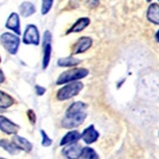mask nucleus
Masks as SVG:
<instances>
[{
	"instance_id": "f257e3e1",
	"label": "nucleus",
	"mask_w": 159,
	"mask_h": 159,
	"mask_svg": "<svg viewBox=\"0 0 159 159\" xmlns=\"http://www.w3.org/2000/svg\"><path fill=\"white\" fill-rule=\"evenodd\" d=\"M87 105L82 101H75L67 108L66 115L61 120V126L66 129H75L84 124L87 118Z\"/></svg>"
},
{
	"instance_id": "f03ea898",
	"label": "nucleus",
	"mask_w": 159,
	"mask_h": 159,
	"mask_svg": "<svg viewBox=\"0 0 159 159\" xmlns=\"http://www.w3.org/2000/svg\"><path fill=\"white\" fill-rule=\"evenodd\" d=\"M89 74V70L86 68H72L67 71L62 72L58 77L56 84L57 85H66L69 82L78 81L79 79L86 78Z\"/></svg>"
},
{
	"instance_id": "7ed1b4c3",
	"label": "nucleus",
	"mask_w": 159,
	"mask_h": 159,
	"mask_svg": "<svg viewBox=\"0 0 159 159\" xmlns=\"http://www.w3.org/2000/svg\"><path fill=\"white\" fill-rule=\"evenodd\" d=\"M84 85L80 81H75V82H69L66 84L64 87H61L58 91H57V99L60 101L68 100V99L72 98L75 96H77L80 91L82 90Z\"/></svg>"
},
{
	"instance_id": "20e7f679",
	"label": "nucleus",
	"mask_w": 159,
	"mask_h": 159,
	"mask_svg": "<svg viewBox=\"0 0 159 159\" xmlns=\"http://www.w3.org/2000/svg\"><path fill=\"white\" fill-rule=\"evenodd\" d=\"M20 38L17 34L12 32H3L0 36V43L6 50L8 51L10 55H16L19 50V46H20Z\"/></svg>"
},
{
	"instance_id": "39448f33",
	"label": "nucleus",
	"mask_w": 159,
	"mask_h": 159,
	"mask_svg": "<svg viewBox=\"0 0 159 159\" xmlns=\"http://www.w3.org/2000/svg\"><path fill=\"white\" fill-rule=\"evenodd\" d=\"M22 41L26 45L38 46L40 43L39 30H38V28L34 25H28L26 27L24 32V37H22Z\"/></svg>"
},
{
	"instance_id": "423d86ee",
	"label": "nucleus",
	"mask_w": 159,
	"mask_h": 159,
	"mask_svg": "<svg viewBox=\"0 0 159 159\" xmlns=\"http://www.w3.org/2000/svg\"><path fill=\"white\" fill-rule=\"evenodd\" d=\"M20 129V126L17 125L16 122L11 121L7 117L0 115V130L6 135H16Z\"/></svg>"
},
{
	"instance_id": "0eeeda50",
	"label": "nucleus",
	"mask_w": 159,
	"mask_h": 159,
	"mask_svg": "<svg viewBox=\"0 0 159 159\" xmlns=\"http://www.w3.org/2000/svg\"><path fill=\"white\" fill-rule=\"evenodd\" d=\"M51 34L50 31H46L43 34V69L49 66L51 57Z\"/></svg>"
},
{
	"instance_id": "6e6552de",
	"label": "nucleus",
	"mask_w": 159,
	"mask_h": 159,
	"mask_svg": "<svg viewBox=\"0 0 159 159\" xmlns=\"http://www.w3.org/2000/svg\"><path fill=\"white\" fill-rule=\"evenodd\" d=\"M82 148L84 147L81 145H79L78 143L68 145V146H65L64 149H62V155L67 159H80Z\"/></svg>"
},
{
	"instance_id": "1a4fd4ad",
	"label": "nucleus",
	"mask_w": 159,
	"mask_h": 159,
	"mask_svg": "<svg viewBox=\"0 0 159 159\" xmlns=\"http://www.w3.org/2000/svg\"><path fill=\"white\" fill-rule=\"evenodd\" d=\"M98 138H99L98 130L96 129L93 125H90L88 126L81 133L80 139H82V141L85 143H87V145H91V143H96V141L98 140Z\"/></svg>"
},
{
	"instance_id": "9d476101",
	"label": "nucleus",
	"mask_w": 159,
	"mask_h": 159,
	"mask_svg": "<svg viewBox=\"0 0 159 159\" xmlns=\"http://www.w3.org/2000/svg\"><path fill=\"white\" fill-rule=\"evenodd\" d=\"M6 28L10 31H12L17 36H20L21 30H20V18L17 12H11L6 21Z\"/></svg>"
},
{
	"instance_id": "9b49d317",
	"label": "nucleus",
	"mask_w": 159,
	"mask_h": 159,
	"mask_svg": "<svg viewBox=\"0 0 159 159\" xmlns=\"http://www.w3.org/2000/svg\"><path fill=\"white\" fill-rule=\"evenodd\" d=\"M93 45V40L89 37H81L77 43H75L72 47V53L74 55H78V53H82L87 51Z\"/></svg>"
},
{
	"instance_id": "f8f14e48",
	"label": "nucleus",
	"mask_w": 159,
	"mask_h": 159,
	"mask_svg": "<svg viewBox=\"0 0 159 159\" xmlns=\"http://www.w3.org/2000/svg\"><path fill=\"white\" fill-rule=\"evenodd\" d=\"M11 143L19 149V150H22L25 152H30L32 150V143H30L28 139H26L25 137H21L19 135H15L12 137V140Z\"/></svg>"
},
{
	"instance_id": "ddd939ff",
	"label": "nucleus",
	"mask_w": 159,
	"mask_h": 159,
	"mask_svg": "<svg viewBox=\"0 0 159 159\" xmlns=\"http://www.w3.org/2000/svg\"><path fill=\"white\" fill-rule=\"evenodd\" d=\"M80 137H81V133H79L78 130H70L64 137L61 138L60 145L61 147L68 146V145H72V143H76L80 140Z\"/></svg>"
},
{
	"instance_id": "4468645a",
	"label": "nucleus",
	"mask_w": 159,
	"mask_h": 159,
	"mask_svg": "<svg viewBox=\"0 0 159 159\" xmlns=\"http://www.w3.org/2000/svg\"><path fill=\"white\" fill-rule=\"evenodd\" d=\"M89 24H90V19L87 18V17H84V18L78 19L77 21L74 24V26H72L71 28L67 31V34H71V32H80V31H82L85 28H87V27L89 26Z\"/></svg>"
},
{
	"instance_id": "2eb2a0df",
	"label": "nucleus",
	"mask_w": 159,
	"mask_h": 159,
	"mask_svg": "<svg viewBox=\"0 0 159 159\" xmlns=\"http://www.w3.org/2000/svg\"><path fill=\"white\" fill-rule=\"evenodd\" d=\"M147 18L150 22L159 25V6L157 3H151L147 10Z\"/></svg>"
},
{
	"instance_id": "dca6fc26",
	"label": "nucleus",
	"mask_w": 159,
	"mask_h": 159,
	"mask_svg": "<svg viewBox=\"0 0 159 159\" xmlns=\"http://www.w3.org/2000/svg\"><path fill=\"white\" fill-rule=\"evenodd\" d=\"M34 12H36V8H34V3L30 1H24L19 6V13L22 17H30Z\"/></svg>"
},
{
	"instance_id": "f3484780",
	"label": "nucleus",
	"mask_w": 159,
	"mask_h": 159,
	"mask_svg": "<svg viewBox=\"0 0 159 159\" xmlns=\"http://www.w3.org/2000/svg\"><path fill=\"white\" fill-rule=\"evenodd\" d=\"M15 103V100L10 95L0 90V109H7Z\"/></svg>"
},
{
	"instance_id": "a211bd4d",
	"label": "nucleus",
	"mask_w": 159,
	"mask_h": 159,
	"mask_svg": "<svg viewBox=\"0 0 159 159\" xmlns=\"http://www.w3.org/2000/svg\"><path fill=\"white\" fill-rule=\"evenodd\" d=\"M0 147L5 149L7 152H9L10 155H17L19 154V149L13 145L11 141L7 140V139H0Z\"/></svg>"
},
{
	"instance_id": "6ab92c4d",
	"label": "nucleus",
	"mask_w": 159,
	"mask_h": 159,
	"mask_svg": "<svg viewBox=\"0 0 159 159\" xmlns=\"http://www.w3.org/2000/svg\"><path fill=\"white\" fill-rule=\"evenodd\" d=\"M81 62L80 59L74 58V57H67V58H60L58 60L59 67H75Z\"/></svg>"
},
{
	"instance_id": "aec40b11",
	"label": "nucleus",
	"mask_w": 159,
	"mask_h": 159,
	"mask_svg": "<svg viewBox=\"0 0 159 159\" xmlns=\"http://www.w3.org/2000/svg\"><path fill=\"white\" fill-rule=\"evenodd\" d=\"M80 159H100V158H99V155L96 152L95 149L90 148V147H84L81 151Z\"/></svg>"
},
{
	"instance_id": "412c9836",
	"label": "nucleus",
	"mask_w": 159,
	"mask_h": 159,
	"mask_svg": "<svg viewBox=\"0 0 159 159\" xmlns=\"http://www.w3.org/2000/svg\"><path fill=\"white\" fill-rule=\"evenodd\" d=\"M53 0H43L41 3V13L43 15H47L50 11L51 7H52Z\"/></svg>"
},
{
	"instance_id": "4be33fe9",
	"label": "nucleus",
	"mask_w": 159,
	"mask_h": 159,
	"mask_svg": "<svg viewBox=\"0 0 159 159\" xmlns=\"http://www.w3.org/2000/svg\"><path fill=\"white\" fill-rule=\"evenodd\" d=\"M40 134H41V138H43V140H41V145L43 147H50L52 145V140L50 139V137L46 134L45 130H40Z\"/></svg>"
},
{
	"instance_id": "5701e85b",
	"label": "nucleus",
	"mask_w": 159,
	"mask_h": 159,
	"mask_svg": "<svg viewBox=\"0 0 159 159\" xmlns=\"http://www.w3.org/2000/svg\"><path fill=\"white\" fill-rule=\"evenodd\" d=\"M27 117H28V119H29L31 125H34V124H36L37 115H36V112H34L32 109H28V110H27Z\"/></svg>"
},
{
	"instance_id": "b1692460",
	"label": "nucleus",
	"mask_w": 159,
	"mask_h": 159,
	"mask_svg": "<svg viewBox=\"0 0 159 159\" xmlns=\"http://www.w3.org/2000/svg\"><path fill=\"white\" fill-rule=\"evenodd\" d=\"M85 5L89 8H96L99 5V0H85Z\"/></svg>"
},
{
	"instance_id": "393cba45",
	"label": "nucleus",
	"mask_w": 159,
	"mask_h": 159,
	"mask_svg": "<svg viewBox=\"0 0 159 159\" xmlns=\"http://www.w3.org/2000/svg\"><path fill=\"white\" fill-rule=\"evenodd\" d=\"M34 90H36V93H37V96H43V93H46V88L45 87H41L40 85H36V87H34Z\"/></svg>"
},
{
	"instance_id": "a878e982",
	"label": "nucleus",
	"mask_w": 159,
	"mask_h": 159,
	"mask_svg": "<svg viewBox=\"0 0 159 159\" xmlns=\"http://www.w3.org/2000/svg\"><path fill=\"white\" fill-rule=\"evenodd\" d=\"M3 81H5V74H3V71L0 69V84H2Z\"/></svg>"
},
{
	"instance_id": "bb28decb",
	"label": "nucleus",
	"mask_w": 159,
	"mask_h": 159,
	"mask_svg": "<svg viewBox=\"0 0 159 159\" xmlns=\"http://www.w3.org/2000/svg\"><path fill=\"white\" fill-rule=\"evenodd\" d=\"M155 38H156V40L159 43V30L156 32V36H155Z\"/></svg>"
},
{
	"instance_id": "cd10ccee",
	"label": "nucleus",
	"mask_w": 159,
	"mask_h": 159,
	"mask_svg": "<svg viewBox=\"0 0 159 159\" xmlns=\"http://www.w3.org/2000/svg\"><path fill=\"white\" fill-rule=\"evenodd\" d=\"M0 62H1V57H0Z\"/></svg>"
},
{
	"instance_id": "c85d7f7f",
	"label": "nucleus",
	"mask_w": 159,
	"mask_h": 159,
	"mask_svg": "<svg viewBox=\"0 0 159 159\" xmlns=\"http://www.w3.org/2000/svg\"><path fill=\"white\" fill-rule=\"evenodd\" d=\"M0 159H6V158H1V157H0Z\"/></svg>"
},
{
	"instance_id": "c756f323",
	"label": "nucleus",
	"mask_w": 159,
	"mask_h": 159,
	"mask_svg": "<svg viewBox=\"0 0 159 159\" xmlns=\"http://www.w3.org/2000/svg\"><path fill=\"white\" fill-rule=\"evenodd\" d=\"M147 1H151V0H147Z\"/></svg>"
}]
</instances>
